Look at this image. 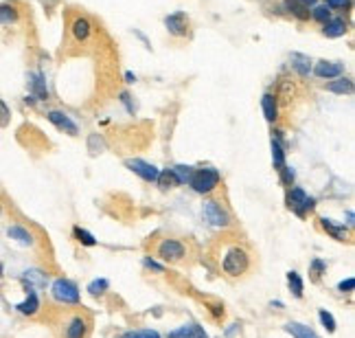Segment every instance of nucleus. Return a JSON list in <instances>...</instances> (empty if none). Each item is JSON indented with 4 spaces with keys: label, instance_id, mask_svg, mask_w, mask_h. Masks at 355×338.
I'll return each mask as SVG.
<instances>
[{
    "label": "nucleus",
    "instance_id": "47",
    "mask_svg": "<svg viewBox=\"0 0 355 338\" xmlns=\"http://www.w3.org/2000/svg\"><path fill=\"white\" fill-rule=\"evenodd\" d=\"M3 273H5V270H3V266H0V277H3Z\"/></svg>",
    "mask_w": 355,
    "mask_h": 338
},
{
    "label": "nucleus",
    "instance_id": "17",
    "mask_svg": "<svg viewBox=\"0 0 355 338\" xmlns=\"http://www.w3.org/2000/svg\"><path fill=\"white\" fill-rule=\"evenodd\" d=\"M345 73V64L343 62H318L316 66H313V75H316L318 79H336Z\"/></svg>",
    "mask_w": 355,
    "mask_h": 338
},
{
    "label": "nucleus",
    "instance_id": "37",
    "mask_svg": "<svg viewBox=\"0 0 355 338\" xmlns=\"http://www.w3.org/2000/svg\"><path fill=\"white\" fill-rule=\"evenodd\" d=\"M184 338H209L207 332H204V328H200L198 323H189V332Z\"/></svg>",
    "mask_w": 355,
    "mask_h": 338
},
{
    "label": "nucleus",
    "instance_id": "31",
    "mask_svg": "<svg viewBox=\"0 0 355 338\" xmlns=\"http://www.w3.org/2000/svg\"><path fill=\"white\" fill-rule=\"evenodd\" d=\"M324 273H327V262H322L320 257H313V260L309 262V275L313 279H320Z\"/></svg>",
    "mask_w": 355,
    "mask_h": 338
},
{
    "label": "nucleus",
    "instance_id": "35",
    "mask_svg": "<svg viewBox=\"0 0 355 338\" xmlns=\"http://www.w3.org/2000/svg\"><path fill=\"white\" fill-rule=\"evenodd\" d=\"M121 338H162L156 330H132L121 334Z\"/></svg>",
    "mask_w": 355,
    "mask_h": 338
},
{
    "label": "nucleus",
    "instance_id": "46",
    "mask_svg": "<svg viewBox=\"0 0 355 338\" xmlns=\"http://www.w3.org/2000/svg\"><path fill=\"white\" fill-rule=\"evenodd\" d=\"M270 305H272V307H283V303H281V301H272Z\"/></svg>",
    "mask_w": 355,
    "mask_h": 338
},
{
    "label": "nucleus",
    "instance_id": "27",
    "mask_svg": "<svg viewBox=\"0 0 355 338\" xmlns=\"http://www.w3.org/2000/svg\"><path fill=\"white\" fill-rule=\"evenodd\" d=\"M156 185L162 189V192H169V189L178 187V180H175V176H173L171 169H160L158 178H156Z\"/></svg>",
    "mask_w": 355,
    "mask_h": 338
},
{
    "label": "nucleus",
    "instance_id": "18",
    "mask_svg": "<svg viewBox=\"0 0 355 338\" xmlns=\"http://www.w3.org/2000/svg\"><path fill=\"white\" fill-rule=\"evenodd\" d=\"M349 31V22L343 16H331L322 24V35L324 37H343Z\"/></svg>",
    "mask_w": 355,
    "mask_h": 338
},
{
    "label": "nucleus",
    "instance_id": "3",
    "mask_svg": "<svg viewBox=\"0 0 355 338\" xmlns=\"http://www.w3.org/2000/svg\"><path fill=\"white\" fill-rule=\"evenodd\" d=\"M222 273L230 279H239L250 270V253L241 244H233L228 246L220 260Z\"/></svg>",
    "mask_w": 355,
    "mask_h": 338
},
{
    "label": "nucleus",
    "instance_id": "34",
    "mask_svg": "<svg viewBox=\"0 0 355 338\" xmlns=\"http://www.w3.org/2000/svg\"><path fill=\"white\" fill-rule=\"evenodd\" d=\"M279 178H281V185H285V187H294V180H296V171L290 167V165H283L281 169H279Z\"/></svg>",
    "mask_w": 355,
    "mask_h": 338
},
{
    "label": "nucleus",
    "instance_id": "21",
    "mask_svg": "<svg viewBox=\"0 0 355 338\" xmlns=\"http://www.w3.org/2000/svg\"><path fill=\"white\" fill-rule=\"evenodd\" d=\"M290 62H292V71L298 77H307L311 73V60L307 56H303V53H292Z\"/></svg>",
    "mask_w": 355,
    "mask_h": 338
},
{
    "label": "nucleus",
    "instance_id": "32",
    "mask_svg": "<svg viewBox=\"0 0 355 338\" xmlns=\"http://www.w3.org/2000/svg\"><path fill=\"white\" fill-rule=\"evenodd\" d=\"M318 319H320L322 328H324L327 332H329V334H334V332H336L338 323H336V319H334V314H331V312H327V310H318Z\"/></svg>",
    "mask_w": 355,
    "mask_h": 338
},
{
    "label": "nucleus",
    "instance_id": "29",
    "mask_svg": "<svg viewBox=\"0 0 355 338\" xmlns=\"http://www.w3.org/2000/svg\"><path fill=\"white\" fill-rule=\"evenodd\" d=\"M103 150H105V141H103L101 134H90V137H88V152H90L92 156H97V154H101Z\"/></svg>",
    "mask_w": 355,
    "mask_h": 338
},
{
    "label": "nucleus",
    "instance_id": "30",
    "mask_svg": "<svg viewBox=\"0 0 355 338\" xmlns=\"http://www.w3.org/2000/svg\"><path fill=\"white\" fill-rule=\"evenodd\" d=\"M171 171H173V176H175L178 185H189V178H191V174H193V167H187V165H175Z\"/></svg>",
    "mask_w": 355,
    "mask_h": 338
},
{
    "label": "nucleus",
    "instance_id": "2",
    "mask_svg": "<svg viewBox=\"0 0 355 338\" xmlns=\"http://www.w3.org/2000/svg\"><path fill=\"white\" fill-rule=\"evenodd\" d=\"M31 20V7L26 0H5L0 3V29H24Z\"/></svg>",
    "mask_w": 355,
    "mask_h": 338
},
{
    "label": "nucleus",
    "instance_id": "15",
    "mask_svg": "<svg viewBox=\"0 0 355 338\" xmlns=\"http://www.w3.org/2000/svg\"><path fill=\"white\" fill-rule=\"evenodd\" d=\"M29 90L35 101H42V103L49 101V88H46V79H44L42 71L29 73Z\"/></svg>",
    "mask_w": 355,
    "mask_h": 338
},
{
    "label": "nucleus",
    "instance_id": "39",
    "mask_svg": "<svg viewBox=\"0 0 355 338\" xmlns=\"http://www.w3.org/2000/svg\"><path fill=\"white\" fill-rule=\"evenodd\" d=\"M329 9H338V11H345L351 7V0H327L324 3Z\"/></svg>",
    "mask_w": 355,
    "mask_h": 338
},
{
    "label": "nucleus",
    "instance_id": "13",
    "mask_svg": "<svg viewBox=\"0 0 355 338\" xmlns=\"http://www.w3.org/2000/svg\"><path fill=\"white\" fill-rule=\"evenodd\" d=\"M24 290H26V299L16 305V312L22 316L33 319V316H37L40 310H42V301H40L37 290H33V288H24Z\"/></svg>",
    "mask_w": 355,
    "mask_h": 338
},
{
    "label": "nucleus",
    "instance_id": "12",
    "mask_svg": "<svg viewBox=\"0 0 355 338\" xmlns=\"http://www.w3.org/2000/svg\"><path fill=\"white\" fill-rule=\"evenodd\" d=\"M7 237L16 242V244L24 246V248H33L37 244V239H35L31 228H26L22 224H9L7 226Z\"/></svg>",
    "mask_w": 355,
    "mask_h": 338
},
{
    "label": "nucleus",
    "instance_id": "41",
    "mask_svg": "<svg viewBox=\"0 0 355 338\" xmlns=\"http://www.w3.org/2000/svg\"><path fill=\"white\" fill-rule=\"evenodd\" d=\"M121 101L125 103L128 112H130V115H134V110H136V108H134V103H132V94H130V92H121Z\"/></svg>",
    "mask_w": 355,
    "mask_h": 338
},
{
    "label": "nucleus",
    "instance_id": "14",
    "mask_svg": "<svg viewBox=\"0 0 355 338\" xmlns=\"http://www.w3.org/2000/svg\"><path fill=\"white\" fill-rule=\"evenodd\" d=\"M261 110H263V117L268 124L272 126H277L279 121H281V103L277 99V94L275 92H266L263 94V99H261Z\"/></svg>",
    "mask_w": 355,
    "mask_h": 338
},
{
    "label": "nucleus",
    "instance_id": "1",
    "mask_svg": "<svg viewBox=\"0 0 355 338\" xmlns=\"http://www.w3.org/2000/svg\"><path fill=\"white\" fill-rule=\"evenodd\" d=\"M64 26H66V35L62 42V56H73L75 49L77 53H81L86 47L97 42V37L101 33V29H97L94 20L81 9H66Z\"/></svg>",
    "mask_w": 355,
    "mask_h": 338
},
{
    "label": "nucleus",
    "instance_id": "19",
    "mask_svg": "<svg viewBox=\"0 0 355 338\" xmlns=\"http://www.w3.org/2000/svg\"><path fill=\"white\" fill-rule=\"evenodd\" d=\"M320 226H322L324 231L329 233L334 239H338V242H347V239H349V228H347L345 224H336V222L329 220V218H320Z\"/></svg>",
    "mask_w": 355,
    "mask_h": 338
},
{
    "label": "nucleus",
    "instance_id": "20",
    "mask_svg": "<svg viewBox=\"0 0 355 338\" xmlns=\"http://www.w3.org/2000/svg\"><path fill=\"white\" fill-rule=\"evenodd\" d=\"M283 11H288L292 18H296L300 22L309 20V7L298 3V0H283Z\"/></svg>",
    "mask_w": 355,
    "mask_h": 338
},
{
    "label": "nucleus",
    "instance_id": "23",
    "mask_svg": "<svg viewBox=\"0 0 355 338\" xmlns=\"http://www.w3.org/2000/svg\"><path fill=\"white\" fill-rule=\"evenodd\" d=\"M324 90H329L334 94H351L353 92V79L351 77H336L334 82H329L324 86Z\"/></svg>",
    "mask_w": 355,
    "mask_h": 338
},
{
    "label": "nucleus",
    "instance_id": "38",
    "mask_svg": "<svg viewBox=\"0 0 355 338\" xmlns=\"http://www.w3.org/2000/svg\"><path fill=\"white\" fill-rule=\"evenodd\" d=\"M143 266L149 268V270H154V273H158V275L165 273V266L158 264L156 260H152V257H143Z\"/></svg>",
    "mask_w": 355,
    "mask_h": 338
},
{
    "label": "nucleus",
    "instance_id": "24",
    "mask_svg": "<svg viewBox=\"0 0 355 338\" xmlns=\"http://www.w3.org/2000/svg\"><path fill=\"white\" fill-rule=\"evenodd\" d=\"M270 147H272V163H275V167H277V171H279V169L285 165V145H283L281 139L272 137Z\"/></svg>",
    "mask_w": 355,
    "mask_h": 338
},
{
    "label": "nucleus",
    "instance_id": "5",
    "mask_svg": "<svg viewBox=\"0 0 355 338\" xmlns=\"http://www.w3.org/2000/svg\"><path fill=\"white\" fill-rule=\"evenodd\" d=\"M285 205H288V209L294 211L298 218H305L307 213H311L313 209H316V200H313L311 196H307L305 189L290 187L288 196H285Z\"/></svg>",
    "mask_w": 355,
    "mask_h": 338
},
{
    "label": "nucleus",
    "instance_id": "36",
    "mask_svg": "<svg viewBox=\"0 0 355 338\" xmlns=\"http://www.w3.org/2000/svg\"><path fill=\"white\" fill-rule=\"evenodd\" d=\"M11 124V108L0 99V130H5Z\"/></svg>",
    "mask_w": 355,
    "mask_h": 338
},
{
    "label": "nucleus",
    "instance_id": "45",
    "mask_svg": "<svg viewBox=\"0 0 355 338\" xmlns=\"http://www.w3.org/2000/svg\"><path fill=\"white\" fill-rule=\"evenodd\" d=\"M298 3H303V5H307V7H309V5H316L318 0H298Z\"/></svg>",
    "mask_w": 355,
    "mask_h": 338
},
{
    "label": "nucleus",
    "instance_id": "42",
    "mask_svg": "<svg viewBox=\"0 0 355 338\" xmlns=\"http://www.w3.org/2000/svg\"><path fill=\"white\" fill-rule=\"evenodd\" d=\"M187 332H189V326H182L180 330H175V332H171L167 338H184L187 336Z\"/></svg>",
    "mask_w": 355,
    "mask_h": 338
},
{
    "label": "nucleus",
    "instance_id": "40",
    "mask_svg": "<svg viewBox=\"0 0 355 338\" xmlns=\"http://www.w3.org/2000/svg\"><path fill=\"white\" fill-rule=\"evenodd\" d=\"M338 290L343 292V294H345V292H347V294H349V292H353V290H355V279H353V277L343 279V281L338 283Z\"/></svg>",
    "mask_w": 355,
    "mask_h": 338
},
{
    "label": "nucleus",
    "instance_id": "7",
    "mask_svg": "<svg viewBox=\"0 0 355 338\" xmlns=\"http://www.w3.org/2000/svg\"><path fill=\"white\" fill-rule=\"evenodd\" d=\"M156 255L167 264H178V262H182L187 257V246H184V242H180V239L167 237L156 246Z\"/></svg>",
    "mask_w": 355,
    "mask_h": 338
},
{
    "label": "nucleus",
    "instance_id": "43",
    "mask_svg": "<svg viewBox=\"0 0 355 338\" xmlns=\"http://www.w3.org/2000/svg\"><path fill=\"white\" fill-rule=\"evenodd\" d=\"M136 82V75H132V73H125V84H134Z\"/></svg>",
    "mask_w": 355,
    "mask_h": 338
},
{
    "label": "nucleus",
    "instance_id": "8",
    "mask_svg": "<svg viewBox=\"0 0 355 338\" xmlns=\"http://www.w3.org/2000/svg\"><path fill=\"white\" fill-rule=\"evenodd\" d=\"M202 211H204V218L209 220L211 226L226 228V226H230V222H233V220H230V213L224 209V205L220 200H207V202H204Z\"/></svg>",
    "mask_w": 355,
    "mask_h": 338
},
{
    "label": "nucleus",
    "instance_id": "26",
    "mask_svg": "<svg viewBox=\"0 0 355 338\" xmlns=\"http://www.w3.org/2000/svg\"><path fill=\"white\" fill-rule=\"evenodd\" d=\"M73 237L79 242L81 246H88V248L97 246V237H94L92 233H88L86 228H81V226H73Z\"/></svg>",
    "mask_w": 355,
    "mask_h": 338
},
{
    "label": "nucleus",
    "instance_id": "9",
    "mask_svg": "<svg viewBox=\"0 0 355 338\" xmlns=\"http://www.w3.org/2000/svg\"><path fill=\"white\" fill-rule=\"evenodd\" d=\"M165 26L173 37H191V20L184 11H175L171 16H167Z\"/></svg>",
    "mask_w": 355,
    "mask_h": 338
},
{
    "label": "nucleus",
    "instance_id": "11",
    "mask_svg": "<svg viewBox=\"0 0 355 338\" xmlns=\"http://www.w3.org/2000/svg\"><path fill=\"white\" fill-rule=\"evenodd\" d=\"M46 119H49V124H53L60 132L68 134V137H77V134H79L77 124L62 110H46Z\"/></svg>",
    "mask_w": 355,
    "mask_h": 338
},
{
    "label": "nucleus",
    "instance_id": "10",
    "mask_svg": "<svg viewBox=\"0 0 355 338\" xmlns=\"http://www.w3.org/2000/svg\"><path fill=\"white\" fill-rule=\"evenodd\" d=\"M125 167L130 171H134L136 176H139V178H143L145 183H156L158 174H160V169L156 165L147 163V160H143V158H128L125 160Z\"/></svg>",
    "mask_w": 355,
    "mask_h": 338
},
{
    "label": "nucleus",
    "instance_id": "16",
    "mask_svg": "<svg viewBox=\"0 0 355 338\" xmlns=\"http://www.w3.org/2000/svg\"><path fill=\"white\" fill-rule=\"evenodd\" d=\"M90 330V321L86 316H73L71 321L66 323V330H64V338H86Z\"/></svg>",
    "mask_w": 355,
    "mask_h": 338
},
{
    "label": "nucleus",
    "instance_id": "44",
    "mask_svg": "<svg viewBox=\"0 0 355 338\" xmlns=\"http://www.w3.org/2000/svg\"><path fill=\"white\" fill-rule=\"evenodd\" d=\"M353 220H355L353 211H347V224H349V226H353Z\"/></svg>",
    "mask_w": 355,
    "mask_h": 338
},
{
    "label": "nucleus",
    "instance_id": "4",
    "mask_svg": "<svg viewBox=\"0 0 355 338\" xmlns=\"http://www.w3.org/2000/svg\"><path fill=\"white\" fill-rule=\"evenodd\" d=\"M222 183V174L217 171L215 167H202V169H193L189 178V185L193 189L196 194H202V196H209L213 194L217 187Z\"/></svg>",
    "mask_w": 355,
    "mask_h": 338
},
{
    "label": "nucleus",
    "instance_id": "25",
    "mask_svg": "<svg viewBox=\"0 0 355 338\" xmlns=\"http://www.w3.org/2000/svg\"><path fill=\"white\" fill-rule=\"evenodd\" d=\"M288 286H290V292L296 296V299H303V292H305V283L300 279V275L296 270H290L288 273Z\"/></svg>",
    "mask_w": 355,
    "mask_h": 338
},
{
    "label": "nucleus",
    "instance_id": "33",
    "mask_svg": "<svg viewBox=\"0 0 355 338\" xmlns=\"http://www.w3.org/2000/svg\"><path fill=\"white\" fill-rule=\"evenodd\" d=\"M107 288H110V281H107V279H94V281H90L88 283V292L92 294V296H99V294H103Z\"/></svg>",
    "mask_w": 355,
    "mask_h": 338
},
{
    "label": "nucleus",
    "instance_id": "28",
    "mask_svg": "<svg viewBox=\"0 0 355 338\" xmlns=\"http://www.w3.org/2000/svg\"><path fill=\"white\" fill-rule=\"evenodd\" d=\"M331 16H334V13H331V9L327 7V5H313V9H309V18L313 22H318V24H324Z\"/></svg>",
    "mask_w": 355,
    "mask_h": 338
},
{
    "label": "nucleus",
    "instance_id": "22",
    "mask_svg": "<svg viewBox=\"0 0 355 338\" xmlns=\"http://www.w3.org/2000/svg\"><path fill=\"white\" fill-rule=\"evenodd\" d=\"M283 330L288 332V334H292L294 338H320L309 326H303V323H296V321L285 323V328H283Z\"/></svg>",
    "mask_w": 355,
    "mask_h": 338
},
{
    "label": "nucleus",
    "instance_id": "6",
    "mask_svg": "<svg viewBox=\"0 0 355 338\" xmlns=\"http://www.w3.org/2000/svg\"><path fill=\"white\" fill-rule=\"evenodd\" d=\"M51 296H53V299H55L58 303H64V305H77L79 299H81L77 283L71 281V279H66V277H60V279L53 281V286H51Z\"/></svg>",
    "mask_w": 355,
    "mask_h": 338
}]
</instances>
